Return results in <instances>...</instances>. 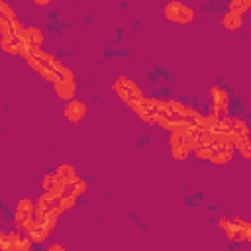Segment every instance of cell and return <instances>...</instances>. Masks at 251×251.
I'll use <instances>...</instances> for the list:
<instances>
[{
	"label": "cell",
	"instance_id": "obj_12",
	"mask_svg": "<svg viewBox=\"0 0 251 251\" xmlns=\"http://www.w3.org/2000/svg\"><path fill=\"white\" fill-rule=\"evenodd\" d=\"M59 176H63L67 182H71V180H75L76 178V173H75V167H71V165H59L57 167V171H55Z\"/></svg>",
	"mask_w": 251,
	"mask_h": 251
},
{
	"label": "cell",
	"instance_id": "obj_3",
	"mask_svg": "<svg viewBox=\"0 0 251 251\" xmlns=\"http://www.w3.org/2000/svg\"><path fill=\"white\" fill-rule=\"evenodd\" d=\"M171 153L175 159H186L190 153V145L186 141V133H171Z\"/></svg>",
	"mask_w": 251,
	"mask_h": 251
},
{
	"label": "cell",
	"instance_id": "obj_15",
	"mask_svg": "<svg viewBox=\"0 0 251 251\" xmlns=\"http://www.w3.org/2000/svg\"><path fill=\"white\" fill-rule=\"evenodd\" d=\"M245 237L251 241V224H245Z\"/></svg>",
	"mask_w": 251,
	"mask_h": 251
},
{
	"label": "cell",
	"instance_id": "obj_10",
	"mask_svg": "<svg viewBox=\"0 0 251 251\" xmlns=\"http://www.w3.org/2000/svg\"><path fill=\"white\" fill-rule=\"evenodd\" d=\"M86 186H88V184L76 176L75 180L67 182V188H65V192H69V194H73V196H76V198H78V196H80V194L86 190Z\"/></svg>",
	"mask_w": 251,
	"mask_h": 251
},
{
	"label": "cell",
	"instance_id": "obj_16",
	"mask_svg": "<svg viewBox=\"0 0 251 251\" xmlns=\"http://www.w3.org/2000/svg\"><path fill=\"white\" fill-rule=\"evenodd\" d=\"M33 2H35V4H39V6H45V4H49L51 0H33Z\"/></svg>",
	"mask_w": 251,
	"mask_h": 251
},
{
	"label": "cell",
	"instance_id": "obj_9",
	"mask_svg": "<svg viewBox=\"0 0 251 251\" xmlns=\"http://www.w3.org/2000/svg\"><path fill=\"white\" fill-rule=\"evenodd\" d=\"M22 37L25 39L27 45H41V41H43V33H41L37 27H27V29H24V35H22Z\"/></svg>",
	"mask_w": 251,
	"mask_h": 251
},
{
	"label": "cell",
	"instance_id": "obj_6",
	"mask_svg": "<svg viewBox=\"0 0 251 251\" xmlns=\"http://www.w3.org/2000/svg\"><path fill=\"white\" fill-rule=\"evenodd\" d=\"M65 118L69 120V122H73V124H76V122H80L84 116H86V104L84 102H80V100H71L67 106H65Z\"/></svg>",
	"mask_w": 251,
	"mask_h": 251
},
{
	"label": "cell",
	"instance_id": "obj_5",
	"mask_svg": "<svg viewBox=\"0 0 251 251\" xmlns=\"http://www.w3.org/2000/svg\"><path fill=\"white\" fill-rule=\"evenodd\" d=\"M53 86H55L57 96L63 98V100H71V98L75 96V92H76V82H75V78H57V80L53 82Z\"/></svg>",
	"mask_w": 251,
	"mask_h": 251
},
{
	"label": "cell",
	"instance_id": "obj_7",
	"mask_svg": "<svg viewBox=\"0 0 251 251\" xmlns=\"http://www.w3.org/2000/svg\"><path fill=\"white\" fill-rule=\"evenodd\" d=\"M165 112H169V114L175 116V118H186L192 110H190L186 104L178 102V100H169V102H165Z\"/></svg>",
	"mask_w": 251,
	"mask_h": 251
},
{
	"label": "cell",
	"instance_id": "obj_11",
	"mask_svg": "<svg viewBox=\"0 0 251 251\" xmlns=\"http://www.w3.org/2000/svg\"><path fill=\"white\" fill-rule=\"evenodd\" d=\"M194 153H196L198 159H212V155H214V143H202V145H198L194 149Z\"/></svg>",
	"mask_w": 251,
	"mask_h": 251
},
{
	"label": "cell",
	"instance_id": "obj_4",
	"mask_svg": "<svg viewBox=\"0 0 251 251\" xmlns=\"http://www.w3.org/2000/svg\"><path fill=\"white\" fill-rule=\"evenodd\" d=\"M65 188H67V180L63 176H59L57 173L45 175V178H43V190L45 192H51L55 196H61L65 192Z\"/></svg>",
	"mask_w": 251,
	"mask_h": 251
},
{
	"label": "cell",
	"instance_id": "obj_1",
	"mask_svg": "<svg viewBox=\"0 0 251 251\" xmlns=\"http://www.w3.org/2000/svg\"><path fill=\"white\" fill-rule=\"evenodd\" d=\"M114 92L131 108V110H135L145 98H143V94L139 92V88H137V84L133 82V80H129V78H126V76H120L116 82H114Z\"/></svg>",
	"mask_w": 251,
	"mask_h": 251
},
{
	"label": "cell",
	"instance_id": "obj_13",
	"mask_svg": "<svg viewBox=\"0 0 251 251\" xmlns=\"http://www.w3.org/2000/svg\"><path fill=\"white\" fill-rule=\"evenodd\" d=\"M249 6H251V0H229V10L237 14H243Z\"/></svg>",
	"mask_w": 251,
	"mask_h": 251
},
{
	"label": "cell",
	"instance_id": "obj_14",
	"mask_svg": "<svg viewBox=\"0 0 251 251\" xmlns=\"http://www.w3.org/2000/svg\"><path fill=\"white\" fill-rule=\"evenodd\" d=\"M237 149H239V153H241L245 159H251V141H249V139H247L243 145H239Z\"/></svg>",
	"mask_w": 251,
	"mask_h": 251
},
{
	"label": "cell",
	"instance_id": "obj_2",
	"mask_svg": "<svg viewBox=\"0 0 251 251\" xmlns=\"http://www.w3.org/2000/svg\"><path fill=\"white\" fill-rule=\"evenodd\" d=\"M165 16H167V20L176 22V24H188V22L194 20L192 8H188L186 4H182V2H178V0H171V2L165 6Z\"/></svg>",
	"mask_w": 251,
	"mask_h": 251
},
{
	"label": "cell",
	"instance_id": "obj_8",
	"mask_svg": "<svg viewBox=\"0 0 251 251\" xmlns=\"http://www.w3.org/2000/svg\"><path fill=\"white\" fill-rule=\"evenodd\" d=\"M222 24H224V27H226V29H229V31H237V29L243 25V18H241V14H237V12H231V10H229V12L224 16Z\"/></svg>",
	"mask_w": 251,
	"mask_h": 251
}]
</instances>
